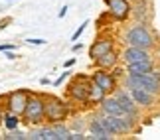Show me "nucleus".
<instances>
[{
	"label": "nucleus",
	"mask_w": 160,
	"mask_h": 140,
	"mask_svg": "<svg viewBox=\"0 0 160 140\" xmlns=\"http://www.w3.org/2000/svg\"><path fill=\"white\" fill-rule=\"evenodd\" d=\"M75 61H77L75 57H69V59H65V61H63V67H65V69H69V67H73V65H75Z\"/></svg>",
	"instance_id": "nucleus-28"
},
{
	"label": "nucleus",
	"mask_w": 160,
	"mask_h": 140,
	"mask_svg": "<svg viewBox=\"0 0 160 140\" xmlns=\"http://www.w3.org/2000/svg\"><path fill=\"white\" fill-rule=\"evenodd\" d=\"M128 93H131L132 101L138 105V109L142 113H152L160 105V97L158 95H152V93H148V91H144V89L131 87V89H128Z\"/></svg>",
	"instance_id": "nucleus-10"
},
{
	"label": "nucleus",
	"mask_w": 160,
	"mask_h": 140,
	"mask_svg": "<svg viewBox=\"0 0 160 140\" xmlns=\"http://www.w3.org/2000/svg\"><path fill=\"white\" fill-rule=\"evenodd\" d=\"M128 2H132V0H128Z\"/></svg>",
	"instance_id": "nucleus-35"
},
{
	"label": "nucleus",
	"mask_w": 160,
	"mask_h": 140,
	"mask_svg": "<svg viewBox=\"0 0 160 140\" xmlns=\"http://www.w3.org/2000/svg\"><path fill=\"white\" fill-rule=\"evenodd\" d=\"M111 50H115V38L113 36H97L95 41L89 46V59L95 61L97 57H101L103 53H107Z\"/></svg>",
	"instance_id": "nucleus-15"
},
{
	"label": "nucleus",
	"mask_w": 160,
	"mask_h": 140,
	"mask_svg": "<svg viewBox=\"0 0 160 140\" xmlns=\"http://www.w3.org/2000/svg\"><path fill=\"white\" fill-rule=\"evenodd\" d=\"M113 97L119 101V105H121L122 109H127V111L132 114L134 118L142 120V111H140L138 105L132 101V97H131V93H128V89H125V87H117L115 93H113Z\"/></svg>",
	"instance_id": "nucleus-14"
},
{
	"label": "nucleus",
	"mask_w": 160,
	"mask_h": 140,
	"mask_svg": "<svg viewBox=\"0 0 160 140\" xmlns=\"http://www.w3.org/2000/svg\"><path fill=\"white\" fill-rule=\"evenodd\" d=\"M119 63H121V51H117V50L103 53L101 57H97L93 61V65L99 69H115V67H119Z\"/></svg>",
	"instance_id": "nucleus-17"
},
{
	"label": "nucleus",
	"mask_w": 160,
	"mask_h": 140,
	"mask_svg": "<svg viewBox=\"0 0 160 140\" xmlns=\"http://www.w3.org/2000/svg\"><path fill=\"white\" fill-rule=\"evenodd\" d=\"M2 138H4V140H26V132L14 128V130H8Z\"/></svg>",
	"instance_id": "nucleus-23"
},
{
	"label": "nucleus",
	"mask_w": 160,
	"mask_h": 140,
	"mask_svg": "<svg viewBox=\"0 0 160 140\" xmlns=\"http://www.w3.org/2000/svg\"><path fill=\"white\" fill-rule=\"evenodd\" d=\"M26 44H30V46H46L48 41H46V40H42V38H28V40H26Z\"/></svg>",
	"instance_id": "nucleus-25"
},
{
	"label": "nucleus",
	"mask_w": 160,
	"mask_h": 140,
	"mask_svg": "<svg viewBox=\"0 0 160 140\" xmlns=\"http://www.w3.org/2000/svg\"><path fill=\"white\" fill-rule=\"evenodd\" d=\"M52 128L55 130V134H58V140H69L71 138V128L65 123H53Z\"/></svg>",
	"instance_id": "nucleus-21"
},
{
	"label": "nucleus",
	"mask_w": 160,
	"mask_h": 140,
	"mask_svg": "<svg viewBox=\"0 0 160 140\" xmlns=\"http://www.w3.org/2000/svg\"><path fill=\"white\" fill-rule=\"evenodd\" d=\"M87 123L89 120H85L81 117H75V118H71V123L67 126L71 128V132H87Z\"/></svg>",
	"instance_id": "nucleus-22"
},
{
	"label": "nucleus",
	"mask_w": 160,
	"mask_h": 140,
	"mask_svg": "<svg viewBox=\"0 0 160 140\" xmlns=\"http://www.w3.org/2000/svg\"><path fill=\"white\" fill-rule=\"evenodd\" d=\"M6 2H16V0H6Z\"/></svg>",
	"instance_id": "nucleus-34"
},
{
	"label": "nucleus",
	"mask_w": 160,
	"mask_h": 140,
	"mask_svg": "<svg viewBox=\"0 0 160 140\" xmlns=\"http://www.w3.org/2000/svg\"><path fill=\"white\" fill-rule=\"evenodd\" d=\"M91 81L95 85L105 91V95H113L115 89L119 87V75L113 71V69H99L95 67V71L91 73Z\"/></svg>",
	"instance_id": "nucleus-9"
},
{
	"label": "nucleus",
	"mask_w": 160,
	"mask_h": 140,
	"mask_svg": "<svg viewBox=\"0 0 160 140\" xmlns=\"http://www.w3.org/2000/svg\"><path fill=\"white\" fill-rule=\"evenodd\" d=\"M87 138L89 140H113L115 136L111 134V132L103 126V123L99 120V117L97 114H93V117L89 118V123H87Z\"/></svg>",
	"instance_id": "nucleus-16"
},
{
	"label": "nucleus",
	"mask_w": 160,
	"mask_h": 140,
	"mask_svg": "<svg viewBox=\"0 0 160 140\" xmlns=\"http://www.w3.org/2000/svg\"><path fill=\"white\" fill-rule=\"evenodd\" d=\"M22 123L28 126H38L46 123V95L30 93L28 105L22 113Z\"/></svg>",
	"instance_id": "nucleus-3"
},
{
	"label": "nucleus",
	"mask_w": 160,
	"mask_h": 140,
	"mask_svg": "<svg viewBox=\"0 0 160 140\" xmlns=\"http://www.w3.org/2000/svg\"><path fill=\"white\" fill-rule=\"evenodd\" d=\"M85 132H71V138L69 140H85Z\"/></svg>",
	"instance_id": "nucleus-27"
},
{
	"label": "nucleus",
	"mask_w": 160,
	"mask_h": 140,
	"mask_svg": "<svg viewBox=\"0 0 160 140\" xmlns=\"http://www.w3.org/2000/svg\"><path fill=\"white\" fill-rule=\"evenodd\" d=\"M97 113H101V114H109V117H117V118H125V120H132V123H140L138 118H134L131 113L127 111V109H122L119 105V101L115 99L113 95H107L105 99H103L99 103V107H97Z\"/></svg>",
	"instance_id": "nucleus-8"
},
{
	"label": "nucleus",
	"mask_w": 160,
	"mask_h": 140,
	"mask_svg": "<svg viewBox=\"0 0 160 140\" xmlns=\"http://www.w3.org/2000/svg\"><path fill=\"white\" fill-rule=\"evenodd\" d=\"M107 6V14L113 18V22L127 24L131 20V2L128 0H103Z\"/></svg>",
	"instance_id": "nucleus-11"
},
{
	"label": "nucleus",
	"mask_w": 160,
	"mask_h": 140,
	"mask_svg": "<svg viewBox=\"0 0 160 140\" xmlns=\"http://www.w3.org/2000/svg\"><path fill=\"white\" fill-rule=\"evenodd\" d=\"M67 10H69V6H61V8H59V12H58V18H65V14H67Z\"/></svg>",
	"instance_id": "nucleus-30"
},
{
	"label": "nucleus",
	"mask_w": 160,
	"mask_h": 140,
	"mask_svg": "<svg viewBox=\"0 0 160 140\" xmlns=\"http://www.w3.org/2000/svg\"><path fill=\"white\" fill-rule=\"evenodd\" d=\"M122 87L125 89L138 87V89H144L148 93L160 97V65H156L154 69H150L146 73H138V75L125 73L122 75Z\"/></svg>",
	"instance_id": "nucleus-2"
},
{
	"label": "nucleus",
	"mask_w": 160,
	"mask_h": 140,
	"mask_svg": "<svg viewBox=\"0 0 160 140\" xmlns=\"http://www.w3.org/2000/svg\"><path fill=\"white\" fill-rule=\"evenodd\" d=\"M105 91H103L99 85H95L93 81H91V89H89V101H87V107L89 109H97L99 107V103L105 99Z\"/></svg>",
	"instance_id": "nucleus-19"
},
{
	"label": "nucleus",
	"mask_w": 160,
	"mask_h": 140,
	"mask_svg": "<svg viewBox=\"0 0 160 140\" xmlns=\"http://www.w3.org/2000/svg\"><path fill=\"white\" fill-rule=\"evenodd\" d=\"M81 47H83L81 44H75V46H73V51H79V50H81Z\"/></svg>",
	"instance_id": "nucleus-33"
},
{
	"label": "nucleus",
	"mask_w": 160,
	"mask_h": 140,
	"mask_svg": "<svg viewBox=\"0 0 160 140\" xmlns=\"http://www.w3.org/2000/svg\"><path fill=\"white\" fill-rule=\"evenodd\" d=\"M28 99H30L28 89H16V91H12V93H6V95L0 97V105L4 107V111H10V113L22 117L24 109L28 105Z\"/></svg>",
	"instance_id": "nucleus-7"
},
{
	"label": "nucleus",
	"mask_w": 160,
	"mask_h": 140,
	"mask_svg": "<svg viewBox=\"0 0 160 140\" xmlns=\"http://www.w3.org/2000/svg\"><path fill=\"white\" fill-rule=\"evenodd\" d=\"M8 50H16V46L14 44H0V51H8Z\"/></svg>",
	"instance_id": "nucleus-29"
},
{
	"label": "nucleus",
	"mask_w": 160,
	"mask_h": 140,
	"mask_svg": "<svg viewBox=\"0 0 160 140\" xmlns=\"http://www.w3.org/2000/svg\"><path fill=\"white\" fill-rule=\"evenodd\" d=\"M89 89H91V75L77 73V75L69 81V85H67L65 95H67V99H69L71 103H77V105H85V107H87Z\"/></svg>",
	"instance_id": "nucleus-4"
},
{
	"label": "nucleus",
	"mask_w": 160,
	"mask_h": 140,
	"mask_svg": "<svg viewBox=\"0 0 160 140\" xmlns=\"http://www.w3.org/2000/svg\"><path fill=\"white\" fill-rule=\"evenodd\" d=\"M87 26H89V22L85 20V22L81 24V26H79V28L75 30V32H73V36H71V41H77L79 38H81V36H83V32H85V30H87Z\"/></svg>",
	"instance_id": "nucleus-24"
},
{
	"label": "nucleus",
	"mask_w": 160,
	"mask_h": 140,
	"mask_svg": "<svg viewBox=\"0 0 160 140\" xmlns=\"http://www.w3.org/2000/svg\"><path fill=\"white\" fill-rule=\"evenodd\" d=\"M2 118H4V107L0 105V126H2Z\"/></svg>",
	"instance_id": "nucleus-32"
},
{
	"label": "nucleus",
	"mask_w": 160,
	"mask_h": 140,
	"mask_svg": "<svg viewBox=\"0 0 160 140\" xmlns=\"http://www.w3.org/2000/svg\"><path fill=\"white\" fill-rule=\"evenodd\" d=\"M40 83H42V85H50L52 81H50V79H48V77H42V79H40Z\"/></svg>",
	"instance_id": "nucleus-31"
},
{
	"label": "nucleus",
	"mask_w": 160,
	"mask_h": 140,
	"mask_svg": "<svg viewBox=\"0 0 160 140\" xmlns=\"http://www.w3.org/2000/svg\"><path fill=\"white\" fill-rule=\"evenodd\" d=\"M152 2L150 0H132L131 2V20L132 22H142L152 24Z\"/></svg>",
	"instance_id": "nucleus-13"
},
{
	"label": "nucleus",
	"mask_w": 160,
	"mask_h": 140,
	"mask_svg": "<svg viewBox=\"0 0 160 140\" xmlns=\"http://www.w3.org/2000/svg\"><path fill=\"white\" fill-rule=\"evenodd\" d=\"M97 117H99V120L103 123V126H105V128H107L115 138L134 134V132H137V126H138L137 123H132V120H125V118L109 117V114H101V113H97Z\"/></svg>",
	"instance_id": "nucleus-6"
},
{
	"label": "nucleus",
	"mask_w": 160,
	"mask_h": 140,
	"mask_svg": "<svg viewBox=\"0 0 160 140\" xmlns=\"http://www.w3.org/2000/svg\"><path fill=\"white\" fill-rule=\"evenodd\" d=\"M20 123H22V117L20 114H14L10 111H4V118H2V126L6 130H14V128H20Z\"/></svg>",
	"instance_id": "nucleus-20"
},
{
	"label": "nucleus",
	"mask_w": 160,
	"mask_h": 140,
	"mask_svg": "<svg viewBox=\"0 0 160 140\" xmlns=\"http://www.w3.org/2000/svg\"><path fill=\"white\" fill-rule=\"evenodd\" d=\"M121 44L156 51L160 41H158V34L154 32V28H152L150 24L131 22V24L125 26V30H122V34H121Z\"/></svg>",
	"instance_id": "nucleus-1"
},
{
	"label": "nucleus",
	"mask_w": 160,
	"mask_h": 140,
	"mask_svg": "<svg viewBox=\"0 0 160 140\" xmlns=\"http://www.w3.org/2000/svg\"><path fill=\"white\" fill-rule=\"evenodd\" d=\"M71 117V107L69 103L59 99L55 95H46V123H65Z\"/></svg>",
	"instance_id": "nucleus-5"
},
{
	"label": "nucleus",
	"mask_w": 160,
	"mask_h": 140,
	"mask_svg": "<svg viewBox=\"0 0 160 140\" xmlns=\"http://www.w3.org/2000/svg\"><path fill=\"white\" fill-rule=\"evenodd\" d=\"M71 75V73L69 71H65V73H61V75L58 77V79H55V81H53V87H59V85H63V81H65V79L67 77H69Z\"/></svg>",
	"instance_id": "nucleus-26"
},
{
	"label": "nucleus",
	"mask_w": 160,
	"mask_h": 140,
	"mask_svg": "<svg viewBox=\"0 0 160 140\" xmlns=\"http://www.w3.org/2000/svg\"><path fill=\"white\" fill-rule=\"evenodd\" d=\"M158 65V59H148V61H138V63H128L125 65V73H131V75H138V73H146L150 69H154Z\"/></svg>",
	"instance_id": "nucleus-18"
},
{
	"label": "nucleus",
	"mask_w": 160,
	"mask_h": 140,
	"mask_svg": "<svg viewBox=\"0 0 160 140\" xmlns=\"http://www.w3.org/2000/svg\"><path fill=\"white\" fill-rule=\"evenodd\" d=\"M156 53L150 50H144V47H134V46H125L121 51V61L128 65V63H138V61H148V59H154Z\"/></svg>",
	"instance_id": "nucleus-12"
}]
</instances>
